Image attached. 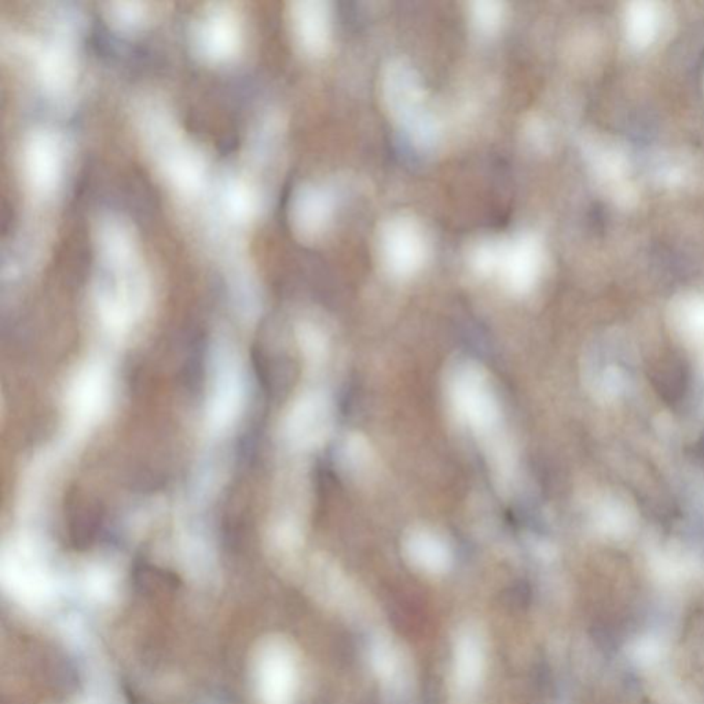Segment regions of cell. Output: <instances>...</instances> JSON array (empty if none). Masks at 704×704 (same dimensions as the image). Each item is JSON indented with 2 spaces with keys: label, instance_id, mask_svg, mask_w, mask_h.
Masks as SVG:
<instances>
[{
  "label": "cell",
  "instance_id": "cell-1",
  "mask_svg": "<svg viewBox=\"0 0 704 704\" xmlns=\"http://www.w3.org/2000/svg\"><path fill=\"white\" fill-rule=\"evenodd\" d=\"M93 298L102 322L123 330L141 318L151 282L138 234L128 219L104 213L94 225Z\"/></svg>",
  "mask_w": 704,
  "mask_h": 704
},
{
  "label": "cell",
  "instance_id": "cell-2",
  "mask_svg": "<svg viewBox=\"0 0 704 704\" xmlns=\"http://www.w3.org/2000/svg\"><path fill=\"white\" fill-rule=\"evenodd\" d=\"M134 124L146 156L164 186L186 211L200 218L215 193L210 163L163 99L142 96L134 104Z\"/></svg>",
  "mask_w": 704,
  "mask_h": 704
},
{
  "label": "cell",
  "instance_id": "cell-3",
  "mask_svg": "<svg viewBox=\"0 0 704 704\" xmlns=\"http://www.w3.org/2000/svg\"><path fill=\"white\" fill-rule=\"evenodd\" d=\"M39 24L32 35L4 34L2 46L28 64L35 86L50 105L65 111L73 106L81 87L83 14L74 4H50L42 10Z\"/></svg>",
  "mask_w": 704,
  "mask_h": 704
},
{
  "label": "cell",
  "instance_id": "cell-4",
  "mask_svg": "<svg viewBox=\"0 0 704 704\" xmlns=\"http://www.w3.org/2000/svg\"><path fill=\"white\" fill-rule=\"evenodd\" d=\"M442 383L447 409L477 445L507 428L491 375L476 358L455 355L447 362Z\"/></svg>",
  "mask_w": 704,
  "mask_h": 704
},
{
  "label": "cell",
  "instance_id": "cell-5",
  "mask_svg": "<svg viewBox=\"0 0 704 704\" xmlns=\"http://www.w3.org/2000/svg\"><path fill=\"white\" fill-rule=\"evenodd\" d=\"M71 145L65 134L37 127L25 135L19 151V178L25 196L36 206L58 200L66 183Z\"/></svg>",
  "mask_w": 704,
  "mask_h": 704
},
{
  "label": "cell",
  "instance_id": "cell-6",
  "mask_svg": "<svg viewBox=\"0 0 704 704\" xmlns=\"http://www.w3.org/2000/svg\"><path fill=\"white\" fill-rule=\"evenodd\" d=\"M191 53L211 66H228L240 59L245 47V22L233 4H208L193 17L189 28Z\"/></svg>",
  "mask_w": 704,
  "mask_h": 704
},
{
  "label": "cell",
  "instance_id": "cell-7",
  "mask_svg": "<svg viewBox=\"0 0 704 704\" xmlns=\"http://www.w3.org/2000/svg\"><path fill=\"white\" fill-rule=\"evenodd\" d=\"M335 428L332 395L325 387L311 388L295 400L286 415V442L296 453H310L325 446L335 435Z\"/></svg>",
  "mask_w": 704,
  "mask_h": 704
},
{
  "label": "cell",
  "instance_id": "cell-8",
  "mask_svg": "<svg viewBox=\"0 0 704 704\" xmlns=\"http://www.w3.org/2000/svg\"><path fill=\"white\" fill-rule=\"evenodd\" d=\"M333 462L338 476L355 487L370 486L380 475L377 450L360 431H347L337 437Z\"/></svg>",
  "mask_w": 704,
  "mask_h": 704
},
{
  "label": "cell",
  "instance_id": "cell-9",
  "mask_svg": "<svg viewBox=\"0 0 704 704\" xmlns=\"http://www.w3.org/2000/svg\"><path fill=\"white\" fill-rule=\"evenodd\" d=\"M403 553L413 566L439 572L452 563V546L446 537L429 524H412L403 532Z\"/></svg>",
  "mask_w": 704,
  "mask_h": 704
},
{
  "label": "cell",
  "instance_id": "cell-10",
  "mask_svg": "<svg viewBox=\"0 0 704 704\" xmlns=\"http://www.w3.org/2000/svg\"><path fill=\"white\" fill-rule=\"evenodd\" d=\"M298 343L308 372L314 377L326 375L336 357L335 336L318 321H305L298 328Z\"/></svg>",
  "mask_w": 704,
  "mask_h": 704
},
{
  "label": "cell",
  "instance_id": "cell-11",
  "mask_svg": "<svg viewBox=\"0 0 704 704\" xmlns=\"http://www.w3.org/2000/svg\"><path fill=\"white\" fill-rule=\"evenodd\" d=\"M649 377L659 397L669 405H678L685 399L692 380L685 360L674 354L661 357L652 367Z\"/></svg>",
  "mask_w": 704,
  "mask_h": 704
},
{
  "label": "cell",
  "instance_id": "cell-12",
  "mask_svg": "<svg viewBox=\"0 0 704 704\" xmlns=\"http://www.w3.org/2000/svg\"><path fill=\"white\" fill-rule=\"evenodd\" d=\"M153 7L145 2H111L104 7V17L114 31L136 34L151 24Z\"/></svg>",
  "mask_w": 704,
  "mask_h": 704
}]
</instances>
